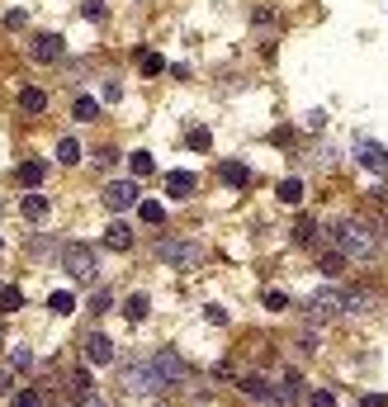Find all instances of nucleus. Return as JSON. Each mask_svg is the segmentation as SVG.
<instances>
[{
  "instance_id": "nucleus-38",
  "label": "nucleus",
  "mask_w": 388,
  "mask_h": 407,
  "mask_svg": "<svg viewBox=\"0 0 388 407\" xmlns=\"http://www.w3.org/2000/svg\"><path fill=\"white\" fill-rule=\"evenodd\" d=\"M81 407H105V403H100V398L90 393V398H81Z\"/></svg>"
},
{
  "instance_id": "nucleus-21",
  "label": "nucleus",
  "mask_w": 388,
  "mask_h": 407,
  "mask_svg": "<svg viewBox=\"0 0 388 407\" xmlns=\"http://www.w3.org/2000/svg\"><path fill=\"white\" fill-rule=\"evenodd\" d=\"M57 161L76 166V161H81V142H76V138H62V142H57Z\"/></svg>"
},
{
  "instance_id": "nucleus-9",
  "label": "nucleus",
  "mask_w": 388,
  "mask_h": 407,
  "mask_svg": "<svg viewBox=\"0 0 388 407\" xmlns=\"http://www.w3.org/2000/svg\"><path fill=\"white\" fill-rule=\"evenodd\" d=\"M336 298H341V313H370V308H379V298L370 289H355V284L336 289Z\"/></svg>"
},
{
  "instance_id": "nucleus-37",
  "label": "nucleus",
  "mask_w": 388,
  "mask_h": 407,
  "mask_svg": "<svg viewBox=\"0 0 388 407\" xmlns=\"http://www.w3.org/2000/svg\"><path fill=\"white\" fill-rule=\"evenodd\" d=\"M360 407H388V398H384V393H365V398H360Z\"/></svg>"
},
{
  "instance_id": "nucleus-26",
  "label": "nucleus",
  "mask_w": 388,
  "mask_h": 407,
  "mask_svg": "<svg viewBox=\"0 0 388 407\" xmlns=\"http://www.w3.org/2000/svg\"><path fill=\"white\" fill-rule=\"evenodd\" d=\"M47 308H52V313H71V308H76V298H71V294H66V289H57V294H52V298H47Z\"/></svg>"
},
{
  "instance_id": "nucleus-36",
  "label": "nucleus",
  "mask_w": 388,
  "mask_h": 407,
  "mask_svg": "<svg viewBox=\"0 0 388 407\" xmlns=\"http://www.w3.org/2000/svg\"><path fill=\"white\" fill-rule=\"evenodd\" d=\"M114 161H119V152H114V147H105V152H95V166H105V171L114 166Z\"/></svg>"
},
{
  "instance_id": "nucleus-24",
  "label": "nucleus",
  "mask_w": 388,
  "mask_h": 407,
  "mask_svg": "<svg viewBox=\"0 0 388 407\" xmlns=\"http://www.w3.org/2000/svg\"><path fill=\"white\" fill-rule=\"evenodd\" d=\"M223 180H228V185H251V171L237 166V161H228V166H223Z\"/></svg>"
},
{
  "instance_id": "nucleus-15",
  "label": "nucleus",
  "mask_w": 388,
  "mask_h": 407,
  "mask_svg": "<svg viewBox=\"0 0 388 407\" xmlns=\"http://www.w3.org/2000/svg\"><path fill=\"white\" fill-rule=\"evenodd\" d=\"M15 180H19L24 189H38V185L47 180V166H43V161H24V166L15 171Z\"/></svg>"
},
{
  "instance_id": "nucleus-2",
  "label": "nucleus",
  "mask_w": 388,
  "mask_h": 407,
  "mask_svg": "<svg viewBox=\"0 0 388 407\" xmlns=\"http://www.w3.org/2000/svg\"><path fill=\"white\" fill-rule=\"evenodd\" d=\"M156 261H166V266H175V270H194L199 242H194V237H161V242H156Z\"/></svg>"
},
{
  "instance_id": "nucleus-5",
  "label": "nucleus",
  "mask_w": 388,
  "mask_h": 407,
  "mask_svg": "<svg viewBox=\"0 0 388 407\" xmlns=\"http://www.w3.org/2000/svg\"><path fill=\"white\" fill-rule=\"evenodd\" d=\"M119 379L128 384V393H152V389H166V384L156 379V370H152L147 360H142V365H124V370H119Z\"/></svg>"
},
{
  "instance_id": "nucleus-6",
  "label": "nucleus",
  "mask_w": 388,
  "mask_h": 407,
  "mask_svg": "<svg viewBox=\"0 0 388 407\" xmlns=\"http://www.w3.org/2000/svg\"><path fill=\"white\" fill-rule=\"evenodd\" d=\"M308 317L322 327V322H331V317H341V298H336V289H317V294L308 298Z\"/></svg>"
},
{
  "instance_id": "nucleus-20",
  "label": "nucleus",
  "mask_w": 388,
  "mask_h": 407,
  "mask_svg": "<svg viewBox=\"0 0 388 407\" xmlns=\"http://www.w3.org/2000/svg\"><path fill=\"white\" fill-rule=\"evenodd\" d=\"M95 114H100V100H90V95H76V105H71V119H81V124H86V119H95Z\"/></svg>"
},
{
  "instance_id": "nucleus-34",
  "label": "nucleus",
  "mask_w": 388,
  "mask_h": 407,
  "mask_svg": "<svg viewBox=\"0 0 388 407\" xmlns=\"http://www.w3.org/2000/svg\"><path fill=\"white\" fill-rule=\"evenodd\" d=\"M341 270H346V256H336V251L322 256V275H341Z\"/></svg>"
},
{
  "instance_id": "nucleus-14",
  "label": "nucleus",
  "mask_w": 388,
  "mask_h": 407,
  "mask_svg": "<svg viewBox=\"0 0 388 407\" xmlns=\"http://www.w3.org/2000/svg\"><path fill=\"white\" fill-rule=\"evenodd\" d=\"M105 247L109 251H128L133 247V228H128V223H109L105 228Z\"/></svg>"
},
{
  "instance_id": "nucleus-11",
  "label": "nucleus",
  "mask_w": 388,
  "mask_h": 407,
  "mask_svg": "<svg viewBox=\"0 0 388 407\" xmlns=\"http://www.w3.org/2000/svg\"><path fill=\"white\" fill-rule=\"evenodd\" d=\"M86 360L90 365H114V341H109L105 331H90V336H86Z\"/></svg>"
},
{
  "instance_id": "nucleus-28",
  "label": "nucleus",
  "mask_w": 388,
  "mask_h": 407,
  "mask_svg": "<svg viewBox=\"0 0 388 407\" xmlns=\"http://www.w3.org/2000/svg\"><path fill=\"white\" fill-rule=\"evenodd\" d=\"M138 213H142V223H166V208L156 199H147V204H138Z\"/></svg>"
},
{
  "instance_id": "nucleus-22",
  "label": "nucleus",
  "mask_w": 388,
  "mask_h": 407,
  "mask_svg": "<svg viewBox=\"0 0 388 407\" xmlns=\"http://www.w3.org/2000/svg\"><path fill=\"white\" fill-rule=\"evenodd\" d=\"M280 199H284V204H303V180H294V175H289V180H280Z\"/></svg>"
},
{
  "instance_id": "nucleus-17",
  "label": "nucleus",
  "mask_w": 388,
  "mask_h": 407,
  "mask_svg": "<svg viewBox=\"0 0 388 407\" xmlns=\"http://www.w3.org/2000/svg\"><path fill=\"white\" fill-rule=\"evenodd\" d=\"M19 110H24V114H43L47 110V95L33 90V85H29V90H19Z\"/></svg>"
},
{
  "instance_id": "nucleus-4",
  "label": "nucleus",
  "mask_w": 388,
  "mask_h": 407,
  "mask_svg": "<svg viewBox=\"0 0 388 407\" xmlns=\"http://www.w3.org/2000/svg\"><path fill=\"white\" fill-rule=\"evenodd\" d=\"M147 365L156 370V379H161V384H185V379H189V365L180 360L175 350H166V346H161V350H152V355H147Z\"/></svg>"
},
{
  "instance_id": "nucleus-35",
  "label": "nucleus",
  "mask_w": 388,
  "mask_h": 407,
  "mask_svg": "<svg viewBox=\"0 0 388 407\" xmlns=\"http://www.w3.org/2000/svg\"><path fill=\"white\" fill-rule=\"evenodd\" d=\"M308 407H336V398H331V393H327V389H317V393H312V398H308Z\"/></svg>"
},
{
  "instance_id": "nucleus-10",
  "label": "nucleus",
  "mask_w": 388,
  "mask_h": 407,
  "mask_svg": "<svg viewBox=\"0 0 388 407\" xmlns=\"http://www.w3.org/2000/svg\"><path fill=\"white\" fill-rule=\"evenodd\" d=\"M29 57L33 62H57V57H62V38H57V33H38L29 43Z\"/></svg>"
},
{
  "instance_id": "nucleus-23",
  "label": "nucleus",
  "mask_w": 388,
  "mask_h": 407,
  "mask_svg": "<svg viewBox=\"0 0 388 407\" xmlns=\"http://www.w3.org/2000/svg\"><path fill=\"white\" fill-rule=\"evenodd\" d=\"M10 407H43V393H38V389H15Z\"/></svg>"
},
{
  "instance_id": "nucleus-31",
  "label": "nucleus",
  "mask_w": 388,
  "mask_h": 407,
  "mask_svg": "<svg viewBox=\"0 0 388 407\" xmlns=\"http://www.w3.org/2000/svg\"><path fill=\"white\" fill-rule=\"evenodd\" d=\"M81 15L95 19V24H105V0H81Z\"/></svg>"
},
{
  "instance_id": "nucleus-12",
  "label": "nucleus",
  "mask_w": 388,
  "mask_h": 407,
  "mask_svg": "<svg viewBox=\"0 0 388 407\" xmlns=\"http://www.w3.org/2000/svg\"><path fill=\"white\" fill-rule=\"evenodd\" d=\"M355 157H360V166H365V171H388V152L379 147V142H365V138H360V142H355Z\"/></svg>"
},
{
  "instance_id": "nucleus-29",
  "label": "nucleus",
  "mask_w": 388,
  "mask_h": 407,
  "mask_svg": "<svg viewBox=\"0 0 388 407\" xmlns=\"http://www.w3.org/2000/svg\"><path fill=\"white\" fill-rule=\"evenodd\" d=\"M312 237H317V223H312V218H298V223H294V242H303V247H308Z\"/></svg>"
},
{
  "instance_id": "nucleus-18",
  "label": "nucleus",
  "mask_w": 388,
  "mask_h": 407,
  "mask_svg": "<svg viewBox=\"0 0 388 407\" xmlns=\"http://www.w3.org/2000/svg\"><path fill=\"white\" fill-rule=\"evenodd\" d=\"M0 308H5V313H19V308H24V289H19V284H0Z\"/></svg>"
},
{
  "instance_id": "nucleus-3",
  "label": "nucleus",
  "mask_w": 388,
  "mask_h": 407,
  "mask_svg": "<svg viewBox=\"0 0 388 407\" xmlns=\"http://www.w3.org/2000/svg\"><path fill=\"white\" fill-rule=\"evenodd\" d=\"M62 270L71 275V280L90 284L95 280V247H86V242H66L62 247Z\"/></svg>"
},
{
  "instance_id": "nucleus-1",
  "label": "nucleus",
  "mask_w": 388,
  "mask_h": 407,
  "mask_svg": "<svg viewBox=\"0 0 388 407\" xmlns=\"http://www.w3.org/2000/svg\"><path fill=\"white\" fill-rule=\"evenodd\" d=\"M331 242H336V256H351V261H370L374 251H379L374 232L360 218H336L331 223Z\"/></svg>"
},
{
  "instance_id": "nucleus-19",
  "label": "nucleus",
  "mask_w": 388,
  "mask_h": 407,
  "mask_svg": "<svg viewBox=\"0 0 388 407\" xmlns=\"http://www.w3.org/2000/svg\"><path fill=\"white\" fill-rule=\"evenodd\" d=\"M24 218L29 223L47 218V194H24Z\"/></svg>"
},
{
  "instance_id": "nucleus-30",
  "label": "nucleus",
  "mask_w": 388,
  "mask_h": 407,
  "mask_svg": "<svg viewBox=\"0 0 388 407\" xmlns=\"http://www.w3.org/2000/svg\"><path fill=\"white\" fill-rule=\"evenodd\" d=\"M71 389H76V398H90V393H95V379L86 374V370H76V374H71Z\"/></svg>"
},
{
  "instance_id": "nucleus-27",
  "label": "nucleus",
  "mask_w": 388,
  "mask_h": 407,
  "mask_svg": "<svg viewBox=\"0 0 388 407\" xmlns=\"http://www.w3.org/2000/svg\"><path fill=\"white\" fill-rule=\"evenodd\" d=\"M138 66H142V76H161V71H166V62H161L156 52H142V57H138Z\"/></svg>"
},
{
  "instance_id": "nucleus-32",
  "label": "nucleus",
  "mask_w": 388,
  "mask_h": 407,
  "mask_svg": "<svg viewBox=\"0 0 388 407\" xmlns=\"http://www.w3.org/2000/svg\"><path fill=\"white\" fill-rule=\"evenodd\" d=\"M265 308H270V313H284V308H289V294H280V289H265Z\"/></svg>"
},
{
  "instance_id": "nucleus-8",
  "label": "nucleus",
  "mask_w": 388,
  "mask_h": 407,
  "mask_svg": "<svg viewBox=\"0 0 388 407\" xmlns=\"http://www.w3.org/2000/svg\"><path fill=\"white\" fill-rule=\"evenodd\" d=\"M105 204L114 208V213L133 208V204H138V185H133V180H109L105 185Z\"/></svg>"
},
{
  "instance_id": "nucleus-25",
  "label": "nucleus",
  "mask_w": 388,
  "mask_h": 407,
  "mask_svg": "<svg viewBox=\"0 0 388 407\" xmlns=\"http://www.w3.org/2000/svg\"><path fill=\"white\" fill-rule=\"evenodd\" d=\"M128 166H133V175H152V171H156L152 152H133V157H128Z\"/></svg>"
},
{
  "instance_id": "nucleus-33",
  "label": "nucleus",
  "mask_w": 388,
  "mask_h": 407,
  "mask_svg": "<svg viewBox=\"0 0 388 407\" xmlns=\"http://www.w3.org/2000/svg\"><path fill=\"white\" fill-rule=\"evenodd\" d=\"M208 142H213L208 128H189V147H194V152H208Z\"/></svg>"
},
{
  "instance_id": "nucleus-7",
  "label": "nucleus",
  "mask_w": 388,
  "mask_h": 407,
  "mask_svg": "<svg viewBox=\"0 0 388 407\" xmlns=\"http://www.w3.org/2000/svg\"><path fill=\"white\" fill-rule=\"evenodd\" d=\"M242 393H247L251 403H261V407H280V393H275V384L265 374H247L242 379Z\"/></svg>"
},
{
  "instance_id": "nucleus-16",
  "label": "nucleus",
  "mask_w": 388,
  "mask_h": 407,
  "mask_svg": "<svg viewBox=\"0 0 388 407\" xmlns=\"http://www.w3.org/2000/svg\"><path fill=\"white\" fill-rule=\"evenodd\" d=\"M147 308H152V298H147V294H128L124 317H128V322H142V317H147Z\"/></svg>"
},
{
  "instance_id": "nucleus-13",
  "label": "nucleus",
  "mask_w": 388,
  "mask_h": 407,
  "mask_svg": "<svg viewBox=\"0 0 388 407\" xmlns=\"http://www.w3.org/2000/svg\"><path fill=\"white\" fill-rule=\"evenodd\" d=\"M166 194H171V199H189V194H194V175L189 171H166Z\"/></svg>"
}]
</instances>
